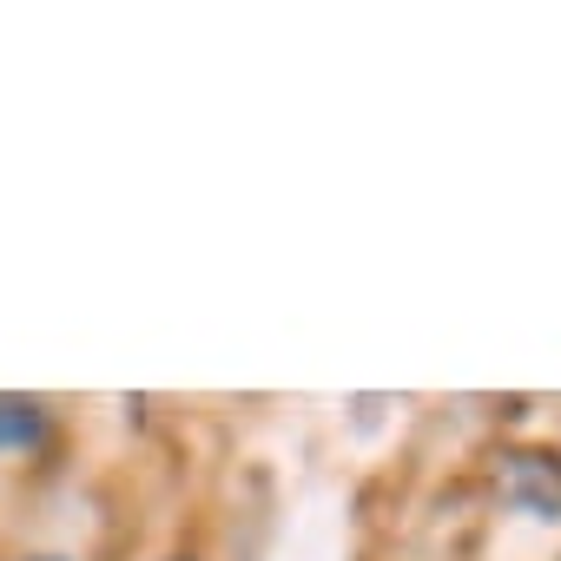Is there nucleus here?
Returning a JSON list of instances; mask_svg holds the SVG:
<instances>
[{"mask_svg": "<svg viewBox=\"0 0 561 561\" xmlns=\"http://www.w3.org/2000/svg\"><path fill=\"white\" fill-rule=\"evenodd\" d=\"M495 482H502V495L515 508H528L541 522L561 515V456L554 449H508L502 469H495Z\"/></svg>", "mask_w": 561, "mask_h": 561, "instance_id": "1", "label": "nucleus"}, {"mask_svg": "<svg viewBox=\"0 0 561 561\" xmlns=\"http://www.w3.org/2000/svg\"><path fill=\"white\" fill-rule=\"evenodd\" d=\"M47 436V410L34 397H0V449H27Z\"/></svg>", "mask_w": 561, "mask_h": 561, "instance_id": "2", "label": "nucleus"}]
</instances>
